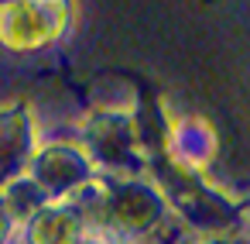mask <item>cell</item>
<instances>
[{
    "instance_id": "1",
    "label": "cell",
    "mask_w": 250,
    "mask_h": 244,
    "mask_svg": "<svg viewBox=\"0 0 250 244\" xmlns=\"http://www.w3.org/2000/svg\"><path fill=\"white\" fill-rule=\"evenodd\" d=\"M69 0H0V45L28 55L55 45L69 28Z\"/></svg>"
},
{
    "instance_id": "2",
    "label": "cell",
    "mask_w": 250,
    "mask_h": 244,
    "mask_svg": "<svg viewBox=\"0 0 250 244\" xmlns=\"http://www.w3.org/2000/svg\"><path fill=\"white\" fill-rule=\"evenodd\" d=\"M93 169L103 165L106 172H137L144 165V155L137 151L134 141V124H130V110H96L86 124H83V145H79Z\"/></svg>"
},
{
    "instance_id": "3",
    "label": "cell",
    "mask_w": 250,
    "mask_h": 244,
    "mask_svg": "<svg viewBox=\"0 0 250 244\" xmlns=\"http://www.w3.org/2000/svg\"><path fill=\"white\" fill-rule=\"evenodd\" d=\"M24 175L48 196V203H55L93 179V162L76 141H52L35 151Z\"/></svg>"
},
{
    "instance_id": "4",
    "label": "cell",
    "mask_w": 250,
    "mask_h": 244,
    "mask_svg": "<svg viewBox=\"0 0 250 244\" xmlns=\"http://www.w3.org/2000/svg\"><path fill=\"white\" fill-rule=\"evenodd\" d=\"M168 210L188 227V230H199V234H219L226 227H233L240 220V210L216 189V186H206L202 179H195L192 186H185L182 193L168 196L165 199Z\"/></svg>"
},
{
    "instance_id": "5",
    "label": "cell",
    "mask_w": 250,
    "mask_h": 244,
    "mask_svg": "<svg viewBox=\"0 0 250 244\" xmlns=\"http://www.w3.org/2000/svg\"><path fill=\"white\" fill-rule=\"evenodd\" d=\"M38 131L31 121V110L24 103L0 107V186L24 175L35 151H38Z\"/></svg>"
},
{
    "instance_id": "6",
    "label": "cell",
    "mask_w": 250,
    "mask_h": 244,
    "mask_svg": "<svg viewBox=\"0 0 250 244\" xmlns=\"http://www.w3.org/2000/svg\"><path fill=\"white\" fill-rule=\"evenodd\" d=\"M86 237V223L72 203H45L28 220V244H79Z\"/></svg>"
},
{
    "instance_id": "7",
    "label": "cell",
    "mask_w": 250,
    "mask_h": 244,
    "mask_svg": "<svg viewBox=\"0 0 250 244\" xmlns=\"http://www.w3.org/2000/svg\"><path fill=\"white\" fill-rule=\"evenodd\" d=\"M130 124H134V141H137V151L141 155L158 158V155L168 151V141H171L175 124L168 121V114H165V107L158 100H141L130 110Z\"/></svg>"
},
{
    "instance_id": "8",
    "label": "cell",
    "mask_w": 250,
    "mask_h": 244,
    "mask_svg": "<svg viewBox=\"0 0 250 244\" xmlns=\"http://www.w3.org/2000/svg\"><path fill=\"white\" fill-rule=\"evenodd\" d=\"M0 199H4V206H7V213H11L14 223H28V220L48 203V196H45L28 175H18V179H11L7 186H0Z\"/></svg>"
},
{
    "instance_id": "9",
    "label": "cell",
    "mask_w": 250,
    "mask_h": 244,
    "mask_svg": "<svg viewBox=\"0 0 250 244\" xmlns=\"http://www.w3.org/2000/svg\"><path fill=\"white\" fill-rule=\"evenodd\" d=\"M188 241V227L168 210L158 223H154V230L147 234V244H185Z\"/></svg>"
},
{
    "instance_id": "10",
    "label": "cell",
    "mask_w": 250,
    "mask_h": 244,
    "mask_svg": "<svg viewBox=\"0 0 250 244\" xmlns=\"http://www.w3.org/2000/svg\"><path fill=\"white\" fill-rule=\"evenodd\" d=\"M11 230H14V220H11L4 199H0V244H7V241H11Z\"/></svg>"
},
{
    "instance_id": "11",
    "label": "cell",
    "mask_w": 250,
    "mask_h": 244,
    "mask_svg": "<svg viewBox=\"0 0 250 244\" xmlns=\"http://www.w3.org/2000/svg\"><path fill=\"white\" fill-rule=\"evenodd\" d=\"M202 244H233V241H229V237H219V234H212V237H206Z\"/></svg>"
},
{
    "instance_id": "12",
    "label": "cell",
    "mask_w": 250,
    "mask_h": 244,
    "mask_svg": "<svg viewBox=\"0 0 250 244\" xmlns=\"http://www.w3.org/2000/svg\"><path fill=\"white\" fill-rule=\"evenodd\" d=\"M79 244H103V241H89V237H83V241H79Z\"/></svg>"
},
{
    "instance_id": "13",
    "label": "cell",
    "mask_w": 250,
    "mask_h": 244,
    "mask_svg": "<svg viewBox=\"0 0 250 244\" xmlns=\"http://www.w3.org/2000/svg\"><path fill=\"white\" fill-rule=\"evenodd\" d=\"M233 244H250V241H243V237H240V241H233Z\"/></svg>"
},
{
    "instance_id": "14",
    "label": "cell",
    "mask_w": 250,
    "mask_h": 244,
    "mask_svg": "<svg viewBox=\"0 0 250 244\" xmlns=\"http://www.w3.org/2000/svg\"><path fill=\"white\" fill-rule=\"evenodd\" d=\"M144 244H147V241H144Z\"/></svg>"
}]
</instances>
